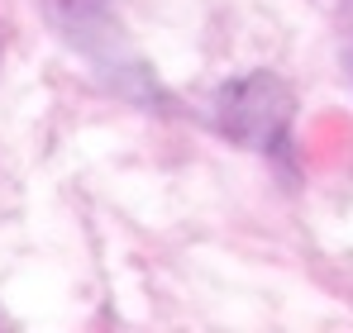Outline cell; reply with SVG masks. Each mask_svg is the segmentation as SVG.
I'll return each instance as SVG.
<instances>
[{"instance_id": "obj_2", "label": "cell", "mask_w": 353, "mask_h": 333, "mask_svg": "<svg viewBox=\"0 0 353 333\" xmlns=\"http://www.w3.org/2000/svg\"><path fill=\"white\" fill-rule=\"evenodd\" d=\"M210 119H215V129H220L230 143L277 158V153H287V143H292L296 96L277 72H243V76L225 81V86L215 91Z\"/></svg>"}, {"instance_id": "obj_1", "label": "cell", "mask_w": 353, "mask_h": 333, "mask_svg": "<svg viewBox=\"0 0 353 333\" xmlns=\"http://www.w3.org/2000/svg\"><path fill=\"white\" fill-rule=\"evenodd\" d=\"M39 5H43V19L53 24V34L101 76L105 91H115L134 105L163 100V86L153 81L148 62L134 53L110 0H39Z\"/></svg>"}]
</instances>
